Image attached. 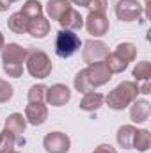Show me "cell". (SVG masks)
<instances>
[{"label":"cell","instance_id":"9a60e30c","mask_svg":"<svg viewBox=\"0 0 151 153\" xmlns=\"http://www.w3.org/2000/svg\"><path fill=\"white\" fill-rule=\"evenodd\" d=\"M27 32L34 38H46V34L50 32V22L44 18V16H38V18H32L29 20V27H27Z\"/></svg>","mask_w":151,"mask_h":153},{"label":"cell","instance_id":"5b68a950","mask_svg":"<svg viewBox=\"0 0 151 153\" xmlns=\"http://www.w3.org/2000/svg\"><path fill=\"white\" fill-rule=\"evenodd\" d=\"M107 55H109V46L103 41L87 39L84 43V48H82V59H84V62H87V64L100 62V61H105Z\"/></svg>","mask_w":151,"mask_h":153},{"label":"cell","instance_id":"836d02e7","mask_svg":"<svg viewBox=\"0 0 151 153\" xmlns=\"http://www.w3.org/2000/svg\"><path fill=\"white\" fill-rule=\"evenodd\" d=\"M4 45H5V41H4V34L0 32V50L4 48Z\"/></svg>","mask_w":151,"mask_h":153},{"label":"cell","instance_id":"2e32d148","mask_svg":"<svg viewBox=\"0 0 151 153\" xmlns=\"http://www.w3.org/2000/svg\"><path fill=\"white\" fill-rule=\"evenodd\" d=\"M25 128H27V119L23 117V114L14 112V114L7 116V119H5V130H9L16 137H20V135H23Z\"/></svg>","mask_w":151,"mask_h":153},{"label":"cell","instance_id":"e575fe53","mask_svg":"<svg viewBox=\"0 0 151 153\" xmlns=\"http://www.w3.org/2000/svg\"><path fill=\"white\" fill-rule=\"evenodd\" d=\"M9 2H11V4H13V2H20V0H9Z\"/></svg>","mask_w":151,"mask_h":153},{"label":"cell","instance_id":"277c9868","mask_svg":"<svg viewBox=\"0 0 151 153\" xmlns=\"http://www.w3.org/2000/svg\"><path fill=\"white\" fill-rule=\"evenodd\" d=\"M80 45H82V41L73 30H64L62 29V30L57 32V38H55V53L62 59H68L73 53H76Z\"/></svg>","mask_w":151,"mask_h":153},{"label":"cell","instance_id":"7a4b0ae2","mask_svg":"<svg viewBox=\"0 0 151 153\" xmlns=\"http://www.w3.org/2000/svg\"><path fill=\"white\" fill-rule=\"evenodd\" d=\"M2 52V68L13 78H20L23 75V61L27 59V50L16 43L4 45Z\"/></svg>","mask_w":151,"mask_h":153},{"label":"cell","instance_id":"3957f363","mask_svg":"<svg viewBox=\"0 0 151 153\" xmlns=\"http://www.w3.org/2000/svg\"><path fill=\"white\" fill-rule=\"evenodd\" d=\"M25 62H27V71L34 76V78H46V76H50L52 68H53L50 57L43 50H38V48L27 50Z\"/></svg>","mask_w":151,"mask_h":153},{"label":"cell","instance_id":"f546056e","mask_svg":"<svg viewBox=\"0 0 151 153\" xmlns=\"http://www.w3.org/2000/svg\"><path fill=\"white\" fill-rule=\"evenodd\" d=\"M93 153H117V152L114 150L110 144H100V146H98Z\"/></svg>","mask_w":151,"mask_h":153},{"label":"cell","instance_id":"4dcf8cb0","mask_svg":"<svg viewBox=\"0 0 151 153\" xmlns=\"http://www.w3.org/2000/svg\"><path fill=\"white\" fill-rule=\"evenodd\" d=\"M139 93H142V94H150V93H151V84H150V80H146L142 85H139Z\"/></svg>","mask_w":151,"mask_h":153},{"label":"cell","instance_id":"5bb4252c","mask_svg":"<svg viewBox=\"0 0 151 153\" xmlns=\"http://www.w3.org/2000/svg\"><path fill=\"white\" fill-rule=\"evenodd\" d=\"M151 114V105L148 100H135L130 109V119L133 123H144Z\"/></svg>","mask_w":151,"mask_h":153},{"label":"cell","instance_id":"ac0fdd59","mask_svg":"<svg viewBox=\"0 0 151 153\" xmlns=\"http://www.w3.org/2000/svg\"><path fill=\"white\" fill-rule=\"evenodd\" d=\"M71 7V2L70 0H48L46 4V14L50 20H61V16Z\"/></svg>","mask_w":151,"mask_h":153},{"label":"cell","instance_id":"8fae6325","mask_svg":"<svg viewBox=\"0 0 151 153\" xmlns=\"http://www.w3.org/2000/svg\"><path fill=\"white\" fill-rule=\"evenodd\" d=\"M25 119L27 123L39 126L43 125L46 119H48V109L44 103H39V102H29V105L25 107Z\"/></svg>","mask_w":151,"mask_h":153},{"label":"cell","instance_id":"6da1fadb","mask_svg":"<svg viewBox=\"0 0 151 153\" xmlns=\"http://www.w3.org/2000/svg\"><path fill=\"white\" fill-rule=\"evenodd\" d=\"M137 94H139V84L124 80L119 85H115L105 96V102H107L109 109H112V111H124L128 105H132L137 100Z\"/></svg>","mask_w":151,"mask_h":153},{"label":"cell","instance_id":"4316f807","mask_svg":"<svg viewBox=\"0 0 151 153\" xmlns=\"http://www.w3.org/2000/svg\"><path fill=\"white\" fill-rule=\"evenodd\" d=\"M75 89L78 91V93H89V91H93V87L89 85V82H87V76H85V70H80L78 73H76L75 76Z\"/></svg>","mask_w":151,"mask_h":153},{"label":"cell","instance_id":"cb8c5ba5","mask_svg":"<svg viewBox=\"0 0 151 153\" xmlns=\"http://www.w3.org/2000/svg\"><path fill=\"white\" fill-rule=\"evenodd\" d=\"M14 144H16V135H14V134H11L9 130H5V128H4V130L0 132V153L13 152Z\"/></svg>","mask_w":151,"mask_h":153},{"label":"cell","instance_id":"ba28073f","mask_svg":"<svg viewBox=\"0 0 151 153\" xmlns=\"http://www.w3.org/2000/svg\"><path fill=\"white\" fill-rule=\"evenodd\" d=\"M84 25L87 29V32L94 38H101L109 32L110 29V23H109V18L105 16V13H89L87 18L84 20Z\"/></svg>","mask_w":151,"mask_h":153},{"label":"cell","instance_id":"d4e9b609","mask_svg":"<svg viewBox=\"0 0 151 153\" xmlns=\"http://www.w3.org/2000/svg\"><path fill=\"white\" fill-rule=\"evenodd\" d=\"M133 78L137 82H146L151 78V64L148 61H141L137 62L135 70H133Z\"/></svg>","mask_w":151,"mask_h":153},{"label":"cell","instance_id":"83f0119b","mask_svg":"<svg viewBox=\"0 0 151 153\" xmlns=\"http://www.w3.org/2000/svg\"><path fill=\"white\" fill-rule=\"evenodd\" d=\"M13 94H14L13 85H11L7 80H2V78H0V103L9 102V100L13 98Z\"/></svg>","mask_w":151,"mask_h":153},{"label":"cell","instance_id":"e0dca14e","mask_svg":"<svg viewBox=\"0 0 151 153\" xmlns=\"http://www.w3.org/2000/svg\"><path fill=\"white\" fill-rule=\"evenodd\" d=\"M135 126L132 125H123L117 134H115V139H117V144L123 148V150H132L133 148V135H135Z\"/></svg>","mask_w":151,"mask_h":153},{"label":"cell","instance_id":"7c38bea8","mask_svg":"<svg viewBox=\"0 0 151 153\" xmlns=\"http://www.w3.org/2000/svg\"><path fill=\"white\" fill-rule=\"evenodd\" d=\"M59 23H61V27H62L64 30H78V29L84 27V18H82V14H80L76 9L70 7V9L61 16Z\"/></svg>","mask_w":151,"mask_h":153},{"label":"cell","instance_id":"9c48e42d","mask_svg":"<svg viewBox=\"0 0 151 153\" xmlns=\"http://www.w3.org/2000/svg\"><path fill=\"white\" fill-rule=\"evenodd\" d=\"M43 146H44L46 153H68L70 146H71V141L62 132H50L44 135Z\"/></svg>","mask_w":151,"mask_h":153},{"label":"cell","instance_id":"603a6c76","mask_svg":"<svg viewBox=\"0 0 151 153\" xmlns=\"http://www.w3.org/2000/svg\"><path fill=\"white\" fill-rule=\"evenodd\" d=\"M21 13H23L29 20L38 18V16H43V5H41L39 0H27V2L23 4V7H21Z\"/></svg>","mask_w":151,"mask_h":153},{"label":"cell","instance_id":"52a82bcc","mask_svg":"<svg viewBox=\"0 0 151 153\" xmlns=\"http://www.w3.org/2000/svg\"><path fill=\"white\" fill-rule=\"evenodd\" d=\"M144 13V7L137 0H119L115 4V16L121 22H133L139 20Z\"/></svg>","mask_w":151,"mask_h":153},{"label":"cell","instance_id":"484cf974","mask_svg":"<svg viewBox=\"0 0 151 153\" xmlns=\"http://www.w3.org/2000/svg\"><path fill=\"white\" fill-rule=\"evenodd\" d=\"M29 102H39V103H44L46 102V85L43 84H36L29 89V94H27Z\"/></svg>","mask_w":151,"mask_h":153},{"label":"cell","instance_id":"d6a6232c","mask_svg":"<svg viewBox=\"0 0 151 153\" xmlns=\"http://www.w3.org/2000/svg\"><path fill=\"white\" fill-rule=\"evenodd\" d=\"M70 2H71V4H75V5H80V7H87L91 0H70Z\"/></svg>","mask_w":151,"mask_h":153},{"label":"cell","instance_id":"ffe728a7","mask_svg":"<svg viewBox=\"0 0 151 153\" xmlns=\"http://www.w3.org/2000/svg\"><path fill=\"white\" fill-rule=\"evenodd\" d=\"M114 53H115L121 61H124L126 64H130V62L137 57V46H135L133 43H119V45L115 46Z\"/></svg>","mask_w":151,"mask_h":153},{"label":"cell","instance_id":"30bf717a","mask_svg":"<svg viewBox=\"0 0 151 153\" xmlns=\"http://www.w3.org/2000/svg\"><path fill=\"white\" fill-rule=\"evenodd\" d=\"M70 98H71V91L64 84H53L46 87V102L52 107H62L70 102Z\"/></svg>","mask_w":151,"mask_h":153},{"label":"cell","instance_id":"1f68e13d","mask_svg":"<svg viewBox=\"0 0 151 153\" xmlns=\"http://www.w3.org/2000/svg\"><path fill=\"white\" fill-rule=\"evenodd\" d=\"M9 7H11V2H9V0H0V13L7 11Z\"/></svg>","mask_w":151,"mask_h":153},{"label":"cell","instance_id":"7402d4cb","mask_svg":"<svg viewBox=\"0 0 151 153\" xmlns=\"http://www.w3.org/2000/svg\"><path fill=\"white\" fill-rule=\"evenodd\" d=\"M103 62H105V66L109 68V71H110L112 75H114V73H123V71L128 68V64H126L124 61H121L114 52H112V53H109V55L105 57V61H103Z\"/></svg>","mask_w":151,"mask_h":153},{"label":"cell","instance_id":"d6986e66","mask_svg":"<svg viewBox=\"0 0 151 153\" xmlns=\"http://www.w3.org/2000/svg\"><path fill=\"white\" fill-rule=\"evenodd\" d=\"M7 27H9V30L14 32V34H25V32H27V27H29V18H27L21 11H20V13H14V14L9 16Z\"/></svg>","mask_w":151,"mask_h":153},{"label":"cell","instance_id":"d590c367","mask_svg":"<svg viewBox=\"0 0 151 153\" xmlns=\"http://www.w3.org/2000/svg\"><path fill=\"white\" fill-rule=\"evenodd\" d=\"M9 153H20V152H14V150H13V152H9Z\"/></svg>","mask_w":151,"mask_h":153},{"label":"cell","instance_id":"8992f818","mask_svg":"<svg viewBox=\"0 0 151 153\" xmlns=\"http://www.w3.org/2000/svg\"><path fill=\"white\" fill-rule=\"evenodd\" d=\"M84 70H85L87 82H89V85H91L93 89L109 84V80L112 78V73L109 71V68L105 66L103 61H100V62H93V64H89V66L84 68Z\"/></svg>","mask_w":151,"mask_h":153},{"label":"cell","instance_id":"f1b7e54d","mask_svg":"<svg viewBox=\"0 0 151 153\" xmlns=\"http://www.w3.org/2000/svg\"><path fill=\"white\" fill-rule=\"evenodd\" d=\"M87 9H89V13H105L107 11V0H91Z\"/></svg>","mask_w":151,"mask_h":153},{"label":"cell","instance_id":"4fadbf2b","mask_svg":"<svg viewBox=\"0 0 151 153\" xmlns=\"http://www.w3.org/2000/svg\"><path fill=\"white\" fill-rule=\"evenodd\" d=\"M103 102H105V96H103L101 93H98V91H89V93L84 94V98L80 100L78 107H80L82 111H85V112H94V111H98V109L103 105Z\"/></svg>","mask_w":151,"mask_h":153},{"label":"cell","instance_id":"44dd1931","mask_svg":"<svg viewBox=\"0 0 151 153\" xmlns=\"http://www.w3.org/2000/svg\"><path fill=\"white\" fill-rule=\"evenodd\" d=\"M151 146V134L148 130H135L133 135V148L141 153H146Z\"/></svg>","mask_w":151,"mask_h":153}]
</instances>
